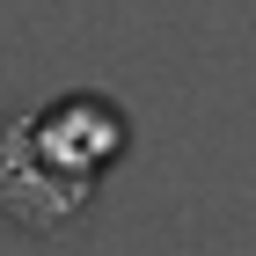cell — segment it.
I'll list each match as a JSON object with an SVG mask.
<instances>
[{"instance_id":"cell-1","label":"cell","mask_w":256,"mask_h":256,"mask_svg":"<svg viewBox=\"0 0 256 256\" xmlns=\"http://www.w3.org/2000/svg\"><path fill=\"white\" fill-rule=\"evenodd\" d=\"M132 154V118L110 88H66L0 124V212L22 234H66L96 183Z\"/></svg>"}]
</instances>
